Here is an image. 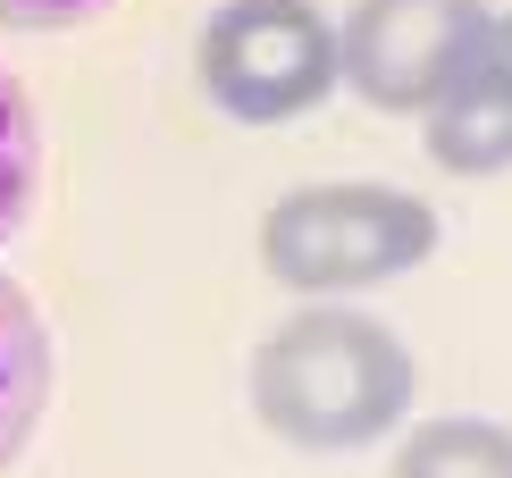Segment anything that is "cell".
I'll return each mask as SVG.
<instances>
[{
    "instance_id": "obj_1",
    "label": "cell",
    "mask_w": 512,
    "mask_h": 478,
    "mask_svg": "<svg viewBox=\"0 0 512 478\" xmlns=\"http://www.w3.org/2000/svg\"><path fill=\"white\" fill-rule=\"evenodd\" d=\"M252 420L294 453H361L412 420L420 361L361 302H303L252 344Z\"/></svg>"
},
{
    "instance_id": "obj_2",
    "label": "cell",
    "mask_w": 512,
    "mask_h": 478,
    "mask_svg": "<svg viewBox=\"0 0 512 478\" xmlns=\"http://www.w3.org/2000/svg\"><path fill=\"white\" fill-rule=\"evenodd\" d=\"M437 210L403 185H294L261 210V269L303 302H353L437 252Z\"/></svg>"
},
{
    "instance_id": "obj_3",
    "label": "cell",
    "mask_w": 512,
    "mask_h": 478,
    "mask_svg": "<svg viewBox=\"0 0 512 478\" xmlns=\"http://www.w3.org/2000/svg\"><path fill=\"white\" fill-rule=\"evenodd\" d=\"M194 84L236 126H286L345 84L336 17L319 0H219L194 42Z\"/></svg>"
},
{
    "instance_id": "obj_4",
    "label": "cell",
    "mask_w": 512,
    "mask_h": 478,
    "mask_svg": "<svg viewBox=\"0 0 512 478\" xmlns=\"http://www.w3.org/2000/svg\"><path fill=\"white\" fill-rule=\"evenodd\" d=\"M487 0H353L336 17V68L370 110L420 118L487 59Z\"/></svg>"
},
{
    "instance_id": "obj_5",
    "label": "cell",
    "mask_w": 512,
    "mask_h": 478,
    "mask_svg": "<svg viewBox=\"0 0 512 478\" xmlns=\"http://www.w3.org/2000/svg\"><path fill=\"white\" fill-rule=\"evenodd\" d=\"M420 118H429L420 143H429V160L445 168V177H504L512 168V84L487 68V59Z\"/></svg>"
},
{
    "instance_id": "obj_6",
    "label": "cell",
    "mask_w": 512,
    "mask_h": 478,
    "mask_svg": "<svg viewBox=\"0 0 512 478\" xmlns=\"http://www.w3.org/2000/svg\"><path fill=\"white\" fill-rule=\"evenodd\" d=\"M42 411H51V328L42 302L0 269V470L34 445Z\"/></svg>"
},
{
    "instance_id": "obj_7",
    "label": "cell",
    "mask_w": 512,
    "mask_h": 478,
    "mask_svg": "<svg viewBox=\"0 0 512 478\" xmlns=\"http://www.w3.org/2000/svg\"><path fill=\"white\" fill-rule=\"evenodd\" d=\"M395 478H512V428L479 420V411L420 420L395 445Z\"/></svg>"
},
{
    "instance_id": "obj_8",
    "label": "cell",
    "mask_w": 512,
    "mask_h": 478,
    "mask_svg": "<svg viewBox=\"0 0 512 478\" xmlns=\"http://www.w3.org/2000/svg\"><path fill=\"white\" fill-rule=\"evenodd\" d=\"M34 193H42V118L26 84L0 68V244L34 219Z\"/></svg>"
},
{
    "instance_id": "obj_9",
    "label": "cell",
    "mask_w": 512,
    "mask_h": 478,
    "mask_svg": "<svg viewBox=\"0 0 512 478\" xmlns=\"http://www.w3.org/2000/svg\"><path fill=\"white\" fill-rule=\"evenodd\" d=\"M101 9L110 0H0V34H68Z\"/></svg>"
},
{
    "instance_id": "obj_10",
    "label": "cell",
    "mask_w": 512,
    "mask_h": 478,
    "mask_svg": "<svg viewBox=\"0 0 512 478\" xmlns=\"http://www.w3.org/2000/svg\"><path fill=\"white\" fill-rule=\"evenodd\" d=\"M487 68H496V76L512 84V9L496 17V34H487Z\"/></svg>"
}]
</instances>
